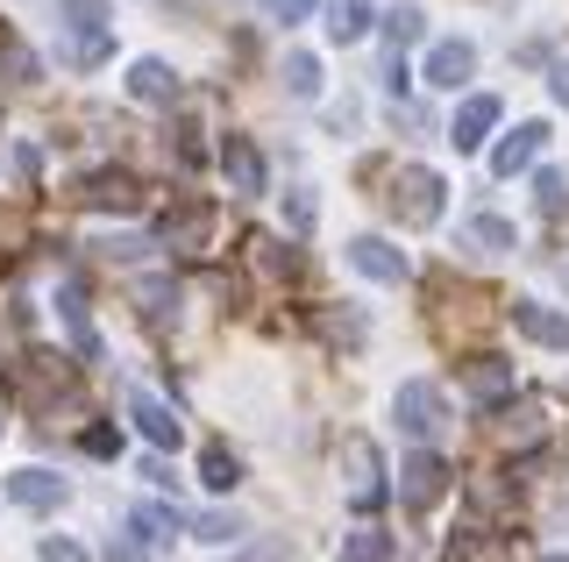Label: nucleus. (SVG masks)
<instances>
[{"label":"nucleus","instance_id":"obj_8","mask_svg":"<svg viewBox=\"0 0 569 562\" xmlns=\"http://www.w3.org/2000/svg\"><path fill=\"white\" fill-rule=\"evenodd\" d=\"M512 328H520L527 342H541V349H569V313L541 307V300H512Z\"/></svg>","mask_w":569,"mask_h":562},{"label":"nucleus","instance_id":"obj_31","mask_svg":"<svg viewBox=\"0 0 569 562\" xmlns=\"http://www.w3.org/2000/svg\"><path fill=\"white\" fill-rule=\"evenodd\" d=\"M533 434H541V413H533V407H512L506 413V442H533Z\"/></svg>","mask_w":569,"mask_h":562},{"label":"nucleus","instance_id":"obj_6","mask_svg":"<svg viewBox=\"0 0 569 562\" xmlns=\"http://www.w3.org/2000/svg\"><path fill=\"white\" fill-rule=\"evenodd\" d=\"M129 420L142 428V442H150V449H178V442H186V420H178L157 392H129Z\"/></svg>","mask_w":569,"mask_h":562},{"label":"nucleus","instance_id":"obj_23","mask_svg":"<svg viewBox=\"0 0 569 562\" xmlns=\"http://www.w3.org/2000/svg\"><path fill=\"white\" fill-rule=\"evenodd\" d=\"M200 484H207V491H236V484H242V463H236L228 449H207V455H200Z\"/></svg>","mask_w":569,"mask_h":562},{"label":"nucleus","instance_id":"obj_21","mask_svg":"<svg viewBox=\"0 0 569 562\" xmlns=\"http://www.w3.org/2000/svg\"><path fill=\"white\" fill-rule=\"evenodd\" d=\"M58 313H64V328H71V342H79V357H93V321H86V300H79V285H64L58 292Z\"/></svg>","mask_w":569,"mask_h":562},{"label":"nucleus","instance_id":"obj_30","mask_svg":"<svg viewBox=\"0 0 569 562\" xmlns=\"http://www.w3.org/2000/svg\"><path fill=\"white\" fill-rule=\"evenodd\" d=\"M533 192H541V214H562V200H569V179H562V171H541V179H533Z\"/></svg>","mask_w":569,"mask_h":562},{"label":"nucleus","instance_id":"obj_1","mask_svg":"<svg viewBox=\"0 0 569 562\" xmlns=\"http://www.w3.org/2000/svg\"><path fill=\"white\" fill-rule=\"evenodd\" d=\"M441 171H427V164H406L399 179H391V214H399L406 228H435L441 221Z\"/></svg>","mask_w":569,"mask_h":562},{"label":"nucleus","instance_id":"obj_41","mask_svg":"<svg viewBox=\"0 0 569 562\" xmlns=\"http://www.w3.org/2000/svg\"><path fill=\"white\" fill-rule=\"evenodd\" d=\"M562 278H569V263H562Z\"/></svg>","mask_w":569,"mask_h":562},{"label":"nucleus","instance_id":"obj_9","mask_svg":"<svg viewBox=\"0 0 569 562\" xmlns=\"http://www.w3.org/2000/svg\"><path fill=\"white\" fill-rule=\"evenodd\" d=\"M491 129H498V100H491V93H470V100L456 108V121H449V143H456V150H485Z\"/></svg>","mask_w":569,"mask_h":562},{"label":"nucleus","instance_id":"obj_33","mask_svg":"<svg viewBox=\"0 0 569 562\" xmlns=\"http://www.w3.org/2000/svg\"><path fill=\"white\" fill-rule=\"evenodd\" d=\"M263 14H271V22H307L313 0H263Z\"/></svg>","mask_w":569,"mask_h":562},{"label":"nucleus","instance_id":"obj_5","mask_svg":"<svg viewBox=\"0 0 569 562\" xmlns=\"http://www.w3.org/2000/svg\"><path fill=\"white\" fill-rule=\"evenodd\" d=\"M349 263H356L363 278H378V285H406V278H413L406 250H391L385 235H356V242H349Z\"/></svg>","mask_w":569,"mask_h":562},{"label":"nucleus","instance_id":"obj_34","mask_svg":"<svg viewBox=\"0 0 569 562\" xmlns=\"http://www.w3.org/2000/svg\"><path fill=\"white\" fill-rule=\"evenodd\" d=\"M284 221H292L299 235H307V228H313V200H307V192H292V200H284Z\"/></svg>","mask_w":569,"mask_h":562},{"label":"nucleus","instance_id":"obj_38","mask_svg":"<svg viewBox=\"0 0 569 562\" xmlns=\"http://www.w3.org/2000/svg\"><path fill=\"white\" fill-rule=\"evenodd\" d=\"M548 93H556V100H562V108H569V58L556 64V72H548Z\"/></svg>","mask_w":569,"mask_h":562},{"label":"nucleus","instance_id":"obj_29","mask_svg":"<svg viewBox=\"0 0 569 562\" xmlns=\"http://www.w3.org/2000/svg\"><path fill=\"white\" fill-rule=\"evenodd\" d=\"M58 14L71 29H107V0H58Z\"/></svg>","mask_w":569,"mask_h":562},{"label":"nucleus","instance_id":"obj_12","mask_svg":"<svg viewBox=\"0 0 569 562\" xmlns=\"http://www.w3.org/2000/svg\"><path fill=\"white\" fill-rule=\"evenodd\" d=\"M462 392H470L477 407H498V399L512 392V363L506 357H477L470 371H462Z\"/></svg>","mask_w":569,"mask_h":562},{"label":"nucleus","instance_id":"obj_25","mask_svg":"<svg viewBox=\"0 0 569 562\" xmlns=\"http://www.w3.org/2000/svg\"><path fill=\"white\" fill-rule=\"evenodd\" d=\"M107 50H114V29H71V64H107Z\"/></svg>","mask_w":569,"mask_h":562},{"label":"nucleus","instance_id":"obj_39","mask_svg":"<svg viewBox=\"0 0 569 562\" xmlns=\"http://www.w3.org/2000/svg\"><path fill=\"white\" fill-rule=\"evenodd\" d=\"M548 562H569V555H548Z\"/></svg>","mask_w":569,"mask_h":562},{"label":"nucleus","instance_id":"obj_19","mask_svg":"<svg viewBox=\"0 0 569 562\" xmlns=\"http://www.w3.org/2000/svg\"><path fill=\"white\" fill-rule=\"evenodd\" d=\"M370 29V0H328V37L335 43H356Z\"/></svg>","mask_w":569,"mask_h":562},{"label":"nucleus","instance_id":"obj_26","mask_svg":"<svg viewBox=\"0 0 569 562\" xmlns=\"http://www.w3.org/2000/svg\"><path fill=\"white\" fill-rule=\"evenodd\" d=\"M420 37H427L420 8H391V14H385V43H391V50H413Z\"/></svg>","mask_w":569,"mask_h":562},{"label":"nucleus","instance_id":"obj_32","mask_svg":"<svg viewBox=\"0 0 569 562\" xmlns=\"http://www.w3.org/2000/svg\"><path fill=\"white\" fill-rule=\"evenodd\" d=\"M236 562H299V549H292V541H257V549H249V555H236Z\"/></svg>","mask_w":569,"mask_h":562},{"label":"nucleus","instance_id":"obj_18","mask_svg":"<svg viewBox=\"0 0 569 562\" xmlns=\"http://www.w3.org/2000/svg\"><path fill=\"white\" fill-rule=\"evenodd\" d=\"M342 562H399V541L385 526H356V534H342Z\"/></svg>","mask_w":569,"mask_h":562},{"label":"nucleus","instance_id":"obj_7","mask_svg":"<svg viewBox=\"0 0 569 562\" xmlns=\"http://www.w3.org/2000/svg\"><path fill=\"white\" fill-rule=\"evenodd\" d=\"M79 200L93 207V214H136V207H142V185L129 179V171H93Z\"/></svg>","mask_w":569,"mask_h":562},{"label":"nucleus","instance_id":"obj_15","mask_svg":"<svg viewBox=\"0 0 569 562\" xmlns=\"http://www.w3.org/2000/svg\"><path fill=\"white\" fill-rule=\"evenodd\" d=\"M8 499L29 505V513H43V505L64 499V478H50V470H14V478H8Z\"/></svg>","mask_w":569,"mask_h":562},{"label":"nucleus","instance_id":"obj_10","mask_svg":"<svg viewBox=\"0 0 569 562\" xmlns=\"http://www.w3.org/2000/svg\"><path fill=\"white\" fill-rule=\"evenodd\" d=\"M477 72V50L462 43V37H449V43H435L427 50V86H441V93H456L462 79Z\"/></svg>","mask_w":569,"mask_h":562},{"label":"nucleus","instance_id":"obj_35","mask_svg":"<svg viewBox=\"0 0 569 562\" xmlns=\"http://www.w3.org/2000/svg\"><path fill=\"white\" fill-rule=\"evenodd\" d=\"M86 449H93V455H114L121 434H114V428H86Z\"/></svg>","mask_w":569,"mask_h":562},{"label":"nucleus","instance_id":"obj_11","mask_svg":"<svg viewBox=\"0 0 569 562\" xmlns=\"http://www.w3.org/2000/svg\"><path fill=\"white\" fill-rule=\"evenodd\" d=\"M541 143H548V129H541V121H520V129H512L506 143L491 150V171H498V179H512V171H527L533 157H541Z\"/></svg>","mask_w":569,"mask_h":562},{"label":"nucleus","instance_id":"obj_24","mask_svg":"<svg viewBox=\"0 0 569 562\" xmlns=\"http://www.w3.org/2000/svg\"><path fill=\"white\" fill-rule=\"evenodd\" d=\"M129 526H136L142 541H171V534H178V526H186V520H178L171 505H136V513H129Z\"/></svg>","mask_w":569,"mask_h":562},{"label":"nucleus","instance_id":"obj_14","mask_svg":"<svg viewBox=\"0 0 569 562\" xmlns=\"http://www.w3.org/2000/svg\"><path fill=\"white\" fill-rule=\"evenodd\" d=\"M129 93L142 100V108H164V100H178V79H171V64H157V58H136V64H129Z\"/></svg>","mask_w":569,"mask_h":562},{"label":"nucleus","instance_id":"obj_4","mask_svg":"<svg viewBox=\"0 0 569 562\" xmlns=\"http://www.w3.org/2000/svg\"><path fill=\"white\" fill-rule=\"evenodd\" d=\"M399 491H406V505H413V513H427V505H441V491H449V463H441V455H406L399 463Z\"/></svg>","mask_w":569,"mask_h":562},{"label":"nucleus","instance_id":"obj_37","mask_svg":"<svg viewBox=\"0 0 569 562\" xmlns=\"http://www.w3.org/2000/svg\"><path fill=\"white\" fill-rule=\"evenodd\" d=\"M107 562H150V555H142V534H136V541H114V549H107Z\"/></svg>","mask_w":569,"mask_h":562},{"label":"nucleus","instance_id":"obj_3","mask_svg":"<svg viewBox=\"0 0 569 562\" xmlns=\"http://www.w3.org/2000/svg\"><path fill=\"white\" fill-rule=\"evenodd\" d=\"M391 413H399V428L413 434V442H435L441 434V392L427 378H406L399 392H391Z\"/></svg>","mask_w":569,"mask_h":562},{"label":"nucleus","instance_id":"obj_28","mask_svg":"<svg viewBox=\"0 0 569 562\" xmlns=\"http://www.w3.org/2000/svg\"><path fill=\"white\" fill-rule=\"evenodd\" d=\"M236 534H242L236 513H200L192 520V541H207V549H221V541H236Z\"/></svg>","mask_w":569,"mask_h":562},{"label":"nucleus","instance_id":"obj_17","mask_svg":"<svg viewBox=\"0 0 569 562\" xmlns=\"http://www.w3.org/2000/svg\"><path fill=\"white\" fill-rule=\"evenodd\" d=\"M462 242L485 250V257H506L520 235H512V221H498V214H470V221H462Z\"/></svg>","mask_w":569,"mask_h":562},{"label":"nucleus","instance_id":"obj_13","mask_svg":"<svg viewBox=\"0 0 569 562\" xmlns=\"http://www.w3.org/2000/svg\"><path fill=\"white\" fill-rule=\"evenodd\" d=\"M221 171H228L236 192H263V157H257L249 136H228V143H221Z\"/></svg>","mask_w":569,"mask_h":562},{"label":"nucleus","instance_id":"obj_2","mask_svg":"<svg viewBox=\"0 0 569 562\" xmlns=\"http://www.w3.org/2000/svg\"><path fill=\"white\" fill-rule=\"evenodd\" d=\"M342 478H349V505H356V513H378V505H385V455H378V442L349 434V442H342Z\"/></svg>","mask_w":569,"mask_h":562},{"label":"nucleus","instance_id":"obj_20","mask_svg":"<svg viewBox=\"0 0 569 562\" xmlns=\"http://www.w3.org/2000/svg\"><path fill=\"white\" fill-rule=\"evenodd\" d=\"M207 228H213L207 207H186L178 221H164V242H171V250H200V242H207Z\"/></svg>","mask_w":569,"mask_h":562},{"label":"nucleus","instance_id":"obj_40","mask_svg":"<svg viewBox=\"0 0 569 562\" xmlns=\"http://www.w3.org/2000/svg\"><path fill=\"white\" fill-rule=\"evenodd\" d=\"M562 520H569V505H562Z\"/></svg>","mask_w":569,"mask_h":562},{"label":"nucleus","instance_id":"obj_36","mask_svg":"<svg viewBox=\"0 0 569 562\" xmlns=\"http://www.w3.org/2000/svg\"><path fill=\"white\" fill-rule=\"evenodd\" d=\"M43 562H86V555L71 549V541H58V534H50V541H43Z\"/></svg>","mask_w":569,"mask_h":562},{"label":"nucleus","instance_id":"obj_16","mask_svg":"<svg viewBox=\"0 0 569 562\" xmlns=\"http://www.w3.org/2000/svg\"><path fill=\"white\" fill-rule=\"evenodd\" d=\"M449 562H512V549L485 526H462V534H449Z\"/></svg>","mask_w":569,"mask_h":562},{"label":"nucleus","instance_id":"obj_22","mask_svg":"<svg viewBox=\"0 0 569 562\" xmlns=\"http://www.w3.org/2000/svg\"><path fill=\"white\" fill-rule=\"evenodd\" d=\"M136 307L150 313V321H164V313H178V285L171 278H136Z\"/></svg>","mask_w":569,"mask_h":562},{"label":"nucleus","instance_id":"obj_27","mask_svg":"<svg viewBox=\"0 0 569 562\" xmlns=\"http://www.w3.org/2000/svg\"><path fill=\"white\" fill-rule=\"evenodd\" d=\"M284 86H292V100H313L320 93V64L307 58V50H292V58H284Z\"/></svg>","mask_w":569,"mask_h":562}]
</instances>
